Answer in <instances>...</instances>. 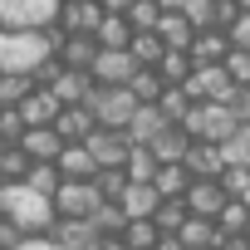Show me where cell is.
Segmentation results:
<instances>
[{
    "mask_svg": "<svg viewBox=\"0 0 250 250\" xmlns=\"http://www.w3.org/2000/svg\"><path fill=\"white\" fill-rule=\"evenodd\" d=\"M0 216L15 221L25 235H44L54 221V206H49V196L30 191L25 182H0Z\"/></svg>",
    "mask_w": 250,
    "mask_h": 250,
    "instance_id": "cell-1",
    "label": "cell"
},
{
    "mask_svg": "<svg viewBox=\"0 0 250 250\" xmlns=\"http://www.w3.org/2000/svg\"><path fill=\"white\" fill-rule=\"evenodd\" d=\"M83 108H88V118L98 123V128L123 133V128H128V118L138 113V98L128 93V83H93V93L83 98Z\"/></svg>",
    "mask_w": 250,
    "mask_h": 250,
    "instance_id": "cell-2",
    "label": "cell"
},
{
    "mask_svg": "<svg viewBox=\"0 0 250 250\" xmlns=\"http://www.w3.org/2000/svg\"><path fill=\"white\" fill-rule=\"evenodd\" d=\"M177 128H182L187 138H196V143H216V147H221L240 123H235V113H230L226 103H191Z\"/></svg>",
    "mask_w": 250,
    "mask_h": 250,
    "instance_id": "cell-3",
    "label": "cell"
},
{
    "mask_svg": "<svg viewBox=\"0 0 250 250\" xmlns=\"http://www.w3.org/2000/svg\"><path fill=\"white\" fill-rule=\"evenodd\" d=\"M191 103H226L230 93H235V83H230V74L221 69V64H191V74H187V83H177Z\"/></svg>",
    "mask_w": 250,
    "mask_h": 250,
    "instance_id": "cell-4",
    "label": "cell"
},
{
    "mask_svg": "<svg viewBox=\"0 0 250 250\" xmlns=\"http://www.w3.org/2000/svg\"><path fill=\"white\" fill-rule=\"evenodd\" d=\"M59 15V0H0V30H44Z\"/></svg>",
    "mask_w": 250,
    "mask_h": 250,
    "instance_id": "cell-5",
    "label": "cell"
},
{
    "mask_svg": "<svg viewBox=\"0 0 250 250\" xmlns=\"http://www.w3.org/2000/svg\"><path fill=\"white\" fill-rule=\"evenodd\" d=\"M49 206H54V216L88 221V216H93V206H98V191H93V182H59V187H54V196H49Z\"/></svg>",
    "mask_w": 250,
    "mask_h": 250,
    "instance_id": "cell-6",
    "label": "cell"
},
{
    "mask_svg": "<svg viewBox=\"0 0 250 250\" xmlns=\"http://www.w3.org/2000/svg\"><path fill=\"white\" fill-rule=\"evenodd\" d=\"M226 201H230V196L221 191V182H216V177H191V182H187V191H182L187 216H206V221H216V211H221Z\"/></svg>",
    "mask_w": 250,
    "mask_h": 250,
    "instance_id": "cell-7",
    "label": "cell"
},
{
    "mask_svg": "<svg viewBox=\"0 0 250 250\" xmlns=\"http://www.w3.org/2000/svg\"><path fill=\"white\" fill-rule=\"evenodd\" d=\"M98 20H103V5H98V0H59V15H54V25H59L64 35H93Z\"/></svg>",
    "mask_w": 250,
    "mask_h": 250,
    "instance_id": "cell-8",
    "label": "cell"
},
{
    "mask_svg": "<svg viewBox=\"0 0 250 250\" xmlns=\"http://www.w3.org/2000/svg\"><path fill=\"white\" fill-rule=\"evenodd\" d=\"M83 147H88V157L98 162V167H123L128 162V133H113V128H93L88 138H83Z\"/></svg>",
    "mask_w": 250,
    "mask_h": 250,
    "instance_id": "cell-9",
    "label": "cell"
},
{
    "mask_svg": "<svg viewBox=\"0 0 250 250\" xmlns=\"http://www.w3.org/2000/svg\"><path fill=\"white\" fill-rule=\"evenodd\" d=\"M133 74H138V64H133L128 49H98L93 64H88V79L93 83H128Z\"/></svg>",
    "mask_w": 250,
    "mask_h": 250,
    "instance_id": "cell-10",
    "label": "cell"
},
{
    "mask_svg": "<svg viewBox=\"0 0 250 250\" xmlns=\"http://www.w3.org/2000/svg\"><path fill=\"white\" fill-rule=\"evenodd\" d=\"M93 235H98V230H93V221H74V216H54V221H49V230H44V240H49V245H59V250H83Z\"/></svg>",
    "mask_w": 250,
    "mask_h": 250,
    "instance_id": "cell-11",
    "label": "cell"
},
{
    "mask_svg": "<svg viewBox=\"0 0 250 250\" xmlns=\"http://www.w3.org/2000/svg\"><path fill=\"white\" fill-rule=\"evenodd\" d=\"M157 187L152 182H128L123 187V196H118V211L128 216V221H152V211H157Z\"/></svg>",
    "mask_w": 250,
    "mask_h": 250,
    "instance_id": "cell-12",
    "label": "cell"
},
{
    "mask_svg": "<svg viewBox=\"0 0 250 250\" xmlns=\"http://www.w3.org/2000/svg\"><path fill=\"white\" fill-rule=\"evenodd\" d=\"M15 113H20L25 128H49V123L59 118V98H54L49 88H35V93H25V98L15 103Z\"/></svg>",
    "mask_w": 250,
    "mask_h": 250,
    "instance_id": "cell-13",
    "label": "cell"
},
{
    "mask_svg": "<svg viewBox=\"0 0 250 250\" xmlns=\"http://www.w3.org/2000/svg\"><path fill=\"white\" fill-rule=\"evenodd\" d=\"M54 167H59V182H93V172H98V162L88 157L83 143H64L59 157H54Z\"/></svg>",
    "mask_w": 250,
    "mask_h": 250,
    "instance_id": "cell-14",
    "label": "cell"
},
{
    "mask_svg": "<svg viewBox=\"0 0 250 250\" xmlns=\"http://www.w3.org/2000/svg\"><path fill=\"white\" fill-rule=\"evenodd\" d=\"M177 240H182V250H221V245H226V235H221L216 221H206V216H187V221L177 226Z\"/></svg>",
    "mask_w": 250,
    "mask_h": 250,
    "instance_id": "cell-15",
    "label": "cell"
},
{
    "mask_svg": "<svg viewBox=\"0 0 250 250\" xmlns=\"http://www.w3.org/2000/svg\"><path fill=\"white\" fill-rule=\"evenodd\" d=\"M162 128H172V123L157 113V103H138V113L128 118V128H123V133H128V143H133V147H147Z\"/></svg>",
    "mask_w": 250,
    "mask_h": 250,
    "instance_id": "cell-16",
    "label": "cell"
},
{
    "mask_svg": "<svg viewBox=\"0 0 250 250\" xmlns=\"http://www.w3.org/2000/svg\"><path fill=\"white\" fill-rule=\"evenodd\" d=\"M49 93L59 98V108H69V103H83L93 93V79H88V69H59L49 79Z\"/></svg>",
    "mask_w": 250,
    "mask_h": 250,
    "instance_id": "cell-17",
    "label": "cell"
},
{
    "mask_svg": "<svg viewBox=\"0 0 250 250\" xmlns=\"http://www.w3.org/2000/svg\"><path fill=\"white\" fill-rule=\"evenodd\" d=\"M182 167H187V177H221V167H226V157H221V147L216 143H187V152H182Z\"/></svg>",
    "mask_w": 250,
    "mask_h": 250,
    "instance_id": "cell-18",
    "label": "cell"
},
{
    "mask_svg": "<svg viewBox=\"0 0 250 250\" xmlns=\"http://www.w3.org/2000/svg\"><path fill=\"white\" fill-rule=\"evenodd\" d=\"M93 54H98V40L93 35H59V44H54V59L64 69H88Z\"/></svg>",
    "mask_w": 250,
    "mask_h": 250,
    "instance_id": "cell-19",
    "label": "cell"
},
{
    "mask_svg": "<svg viewBox=\"0 0 250 250\" xmlns=\"http://www.w3.org/2000/svg\"><path fill=\"white\" fill-rule=\"evenodd\" d=\"M49 128H54L64 143H83V138L98 128V123L88 118V108H83V103H69V108H59V118L49 123Z\"/></svg>",
    "mask_w": 250,
    "mask_h": 250,
    "instance_id": "cell-20",
    "label": "cell"
},
{
    "mask_svg": "<svg viewBox=\"0 0 250 250\" xmlns=\"http://www.w3.org/2000/svg\"><path fill=\"white\" fill-rule=\"evenodd\" d=\"M30 162H54L59 157V147H64V138L54 133V128H25V138L15 143Z\"/></svg>",
    "mask_w": 250,
    "mask_h": 250,
    "instance_id": "cell-21",
    "label": "cell"
},
{
    "mask_svg": "<svg viewBox=\"0 0 250 250\" xmlns=\"http://www.w3.org/2000/svg\"><path fill=\"white\" fill-rule=\"evenodd\" d=\"M152 35H157V40H162L167 49H187V44H191V35H196V25H191V20H187L182 10H162V15H157V30H152Z\"/></svg>",
    "mask_w": 250,
    "mask_h": 250,
    "instance_id": "cell-22",
    "label": "cell"
},
{
    "mask_svg": "<svg viewBox=\"0 0 250 250\" xmlns=\"http://www.w3.org/2000/svg\"><path fill=\"white\" fill-rule=\"evenodd\" d=\"M226 30H196L191 35V44H187V54H191V64H221L226 59Z\"/></svg>",
    "mask_w": 250,
    "mask_h": 250,
    "instance_id": "cell-23",
    "label": "cell"
},
{
    "mask_svg": "<svg viewBox=\"0 0 250 250\" xmlns=\"http://www.w3.org/2000/svg\"><path fill=\"white\" fill-rule=\"evenodd\" d=\"M93 40H98V49H128L133 25L123 20V15H103V20H98V30H93Z\"/></svg>",
    "mask_w": 250,
    "mask_h": 250,
    "instance_id": "cell-24",
    "label": "cell"
},
{
    "mask_svg": "<svg viewBox=\"0 0 250 250\" xmlns=\"http://www.w3.org/2000/svg\"><path fill=\"white\" fill-rule=\"evenodd\" d=\"M162 49H167V44H162V40H157L152 30H138V35L128 40V54H133V64H138V69H157Z\"/></svg>",
    "mask_w": 250,
    "mask_h": 250,
    "instance_id": "cell-25",
    "label": "cell"
},
{
    "mask_svg": "<svg viewBox=\"0 0 250 250\" xmlns=\"http://www.w3.org/2000/svg\"><path fill=\"white\" fill-rule=\"evenodd\" d=\"M157 74H162V83H167V88L187 83V74H191V54H187V49H162V59H157Z\"/></svg>",
    "mask_w": 250,
    "mask_h": 250,
    "instance_id": "cell-26",
    "label": "cell"
},
{
    "mask_svg": "<svg viewBox=\"0 0 250 250\" xmlns=\"http://www.w3.org/2000/svg\"><path fill=\"white\" fill-rule=\"evenodd\" d=\"M187 143H191V138H187L182 128H162V133H157V138H152L147 147H152V157H157V162H182Z\"/></svg>",
    "mask_w": 250,
    "mask_h": 250,
    "instance_id": "cell-27",
    "label": "cell"
},
{
    "mask_svg": "<svg viewBox=\"0 0 250 250\" xmlns=\"http://www.w3.org/2000/svg\"><path fill=\"white\" fill-rule=\"evenodd\" d=\"M25 93H35V79L20 69H0V108H15Z\"/></svg>",
    "mask_w": 250,
    "mask_h": 250,
    "instance_id": "cell-28",
    "label": "cell"
},
{
    "mask_svg": "<svg viewBox=\"0 0 250 250\" xmlns=\"http://www.w3.org/2000/svg\"><path fill=\"white\" fill-rule=\"evenodd\" d=\"M157 157H152V147H128V162H123V177L128 182H152L157 177Z\"/></svg>",
    "mask_w": 250,
    "mask_h": 250,
    "instance_id": "cell-29",
    "label": "cell"
},
{
    "mask_svg": "<svg viewBox=\"0 0 250 250\" xmlns=\"http://www.w3.org/2000/svg\"><path fill=\"white\" fill-rule=\"evenodd\" d=\"M245 226H250V206H245L240 196H230V201L216 211V230H221V235H240Z\"/></svg>",
    "mask_w": 250,
    "mask_h": 250,
    "instance_id": "cell-30",
    "label": "cell"
},
{
    "mask_svg": "<svg viewBox=\"0 0 250 250\" xmlns=\"http://www.w3.org/2000/svg\"><path fill=\"white\" fill-rule=\"evenodd\" d=\"M157 235H162V230H157L152 221H123V230H118V240L128 245V250H152Z\"/></svg>",
    "mask_w": 250,
    "mask_h": 250,
    "instance_id": "cell-31",
    "label": "cell"
},
{
    "mask_svg": "<svg viewBox=\"0 0 250 250\" xmlns=\"http://www.w3.org/2000/svg\"><path fill=\"white\" fill-rule=\"evenodd\" d=\"M221 157H226L230 167H245V172H250V123H240V128L221 143Z\"/></svg>",
    "mask_w": 250,
    "mask_h": 250,
    "instance_id": "cell-32",
    "label": "cell"
},
{
    "mask_svg": "<svg viewBox=\"0 0 250 250\" xmlns=\"http://www.w3.org/2000/svg\"><path fill=\"white\" fill-rule=\"evenodd\" d=\"M162 88H167V83H162V74H157V69H138V74L128 79V93H133L138 103H157V98H162Z\"/></svg>",
    "mask_w": 250,
    "mask_h": 250,
    "instance_id": "cell-33",
    "label": "cell"
},
{
    "mask_svg": "<svg viewBox=\"0 0 250 250\" xmlns=\"http://www.w3.org/2000/svg\"><path fill=\"white\" fill-rule=\"evenodd\" d=\"M187 182H191V177H187V167H182V162H162V167H157V177H152L157 196H182V191H187Z\"/></svg>",
    "mask_w": 250,
    "mask_h": 250,
    "instance_id": "cell-34",
    "label": "cell"
},
{
    "mask_svg": "<svg viewBox=\"0 0 250 250\" xmlns=\"http://www.w3.org/2000/svg\"><path fill=\"white\" fill-rule=\"evenodd\" d=\"M187 221V206H182V196H162L157 201V211H152V226L162 230V235H177V226Z\"/></svg>",
    "mask_w": 250,
    "mask_h": 250,
    "instance_id": "cell-35",
    "label": "cell"
},
{
    "mask_svg": "<svg viewBox=\"0 0 250 250\" xmlns=\"http://www.w3.org/2000/svg\"><path fill=\"white\" fill-rule=\"evenodd\" d=\"M123 187H128L123 167H98V172H93V191H98V201H118Z\"/></svg>",
    "mask_w": 250,
    "mask_h": 250,
    "instance_id": "cell-36",
    "label": "cell"
},
{
    "mask_svg": "<svg viewBox=\"0 0 250 250\" xmlns=\"http://www.w3.org/2000/svg\"><path fill=\"white\" fill-rule=\"evenodd\" d=\"M25 187H30V191H40V196H54V187H59V167H54V162H30Z\"/></svg>",
    "mask_w": 250,
    "mask_h": 250,
    "instance_id": "cell-37",
    "label": "cell"
},
{
    "mask_svg": "<svg viewBox=\"0 0 250 250\" xmlns=\"http://www.w3.org/2000/svg\"><path fill=\"white\" fill-rule=\"evenodd\" d=\"M88 221H93V230H98V235H118V230H123V221H128V216L118 211V201H98Z\"/></svg>",
    "mask_w": 250,
    "mask_h": 250,
    "instance_id": "cell-38",
    "label": "cell"
},
{
    "mask_svg": "<svg viewBox=\"0 0 250 250\" xmlns=\"http://www.w3.org/2000/svg\"><path fill=\"white\" fill-rule=\"evenodd\" d=\"M177 10H182L196 30H216V0H177Z\"/></svg>",
    "mask_w": 250,
    "mask_h": 250,
    "instance_id": "cell-39",
    "label": "cell"
},
{
    "mask_svg": "<svg viewBox=\"0 0 250 250\" xmlns=\"http://www.w3.org/2000/svg\"><path fill=\"white\" fill-rule=\"evenodd\" d=\"M157 15H162L157 0H133L123 20H128V25H133V35H138V30H157Z\"/></svg>",
    "mask_w": 250,
    "mask_h": 250,
    "instance_id": "cell-40",
    "label": "cell"
},
{
    "mask_svg": "<svg viewBox=\"0 0 250 250\" xmlns=\"http://www.w3.org/2000/svg\"><path fill=\"white\" fill-rule=\"evenodd\" d=\"M187 108H191V98H187L182 88H162V98H157V113L172 123V128H177V123L187 118Z\"/></svg>",
    "mask_w": 250,
    "mask_h": 250,
    "instance_id": "cell-41",
    "label": "cell"
},
{
    "mask_svg": "<svg viewBox=\"0 0 250 250\" xmlns=\"http://www.w3.org/2000/svg\"><path fill=\"white\" fill-rule=\"evenodd\" d=\"M221 69L230 74V83H235V88H250V49H226Z\"/></svg>",
    "mask_w": 250,
    "mask_h": 250,
    "instance_id": "cell-42",
    "label": "cell"
},
{
    "mask_svg": "<svg viewBox=\"0 0 250 250\" xmlns=\"http://www.w3.org/2000/svg\"><path fill=\"white\" fill-rule=\"evenodd\" d=\"M25 172H30V157H25L20 147H5V152H0V182H25Z\"/></svg>",
    "mask_w": 250,
    "mask_h": 250,
    "instance_id": "cell-43",
    "label": "cell"
},
{
    "mask_svg": "<svg viewBox=\"0 0 250 250\" xmlns=\"http://www.w3.org/2000/svg\"><path fill=\"white\" fill-rule=\"evenodd\" d=\"M216 182H221V191H226V196H245V187H250V172H245V167H230V162H226Z\"/></svg>",
    "mask_w": 250,
    "mask_h": 250,
    "instance_id": "cell-44",
    "label": "cell"
},
{
    "mask_svg": "<svg viewBox=\"0 0 250 250\" xmlns=\"http://www.w3.org/2000/svg\"><path fill=\"white\" fill-rule=\"evenodd\" d=\"M226 44H230V49H250V10H240V15L226 25Z\"/></svg>",
    "mask_w": 250,
    "mask_h": 250,
    "instance_id": "cell-45",
    "label": "cell"
},
{
    "mask_svg": "<svg viewBox=\"0 0 250 250\" xmlns=\"http://www.w3.org/2000/svg\"><path fill=\"white\" fill-rule=\"evenodd\" d=\"M0 138H5L10 147L25 138V123H20V113H15V108H0Z\"/></svg>",
    "mask_w": 250,
    "mask_h": 250,
    "instance_id": "cell-46",
    "label": "cell"
},
{
    "mask_svg": "<svg viewBox=\"0 0 250 250\" xmlns=\"http://www.w3.org/2000/svg\"><path fill=\"white\" fill-rule=\"evenodd\" d=\"M226 108L235 113V123H250V88H235V93L226 98Z\"/></svg>",
    "mask_w": 250,
    "mask_h": 250,
    "instance_id": "cell-47",
    "label": "cell"
},
{
    "mask_svg": "<svg viewBox=\"0 0 250 250\" xmlns=\"http://www.w3.org/2000/svg\"><path fill=\"white\" fill-rule=\"evenodd\" d=\"M20 240H30V235H25L15 221H5V216H0V250H15Z\"/></svg>",
    "mask_w": 250,
    "mask_h": 250,
    "instance_id": "cell-48",
    "label": "cell"
},
{
    "mask_svg": "<svg viewBox=\"0 0 250 250\" xmlns=\"http://www.w3.org/2000/svg\"><path fill=\"white\" fill-rule=\"evenodd\" d=\"M83 250H128V245H123L118 235H93V240H88Z\"/></svg>",
    "mask_w": 250,
    "mask_h": 250,
    "instance_id": "cell-49",
    "label": "cell"
},
{
    "mask_svg": "<svg viewBox=\"0 0 250 250\" xmlns=\"http://www.w3.org/2000/svg\"><path fill=\"white\" fill-rule=\"evenodd\" d=\"M98 5H103V15H128L133 0H98Z\"/></svg>",
    "mask_w": 250,
    "mask_h": 250,
    "instance_id": "cell-50",
    "label": "cell"
},
{
    "mask_svg": "<svg viewBox=\"0 0 250 250\" xmlns=\"http://www.w3.org/2000/svg\"><path fill=\"white\" fill-rule=\"evenodd\" d=\"M15 250H59V245H49V240H44V235H30V240H20V245H15Z\"/></svg>",
    "mask_w": 250,
    "mask_h": 250,
    "instance_id": "cell-51",
    "label": "cell"
},
{
    "mask_svg": "<svg viewBox=\"0 0 250 250\" xmlns=\"http://www.w3.org/2000/svg\"><path fill=\"white\" fill-rule=\"evenodd\" d=\"M152 250H182V240H177V235H157V245H152Z\"/></svg>",
    "mask_w": 250,
    "mask_h": 250,
    "instance_id": "cell-52",
    "label": "cell"
},
{
    "mask_svg": "<svg viewBox=\"0 0 250 250\" xmlns=\"http://www.w3.org/2000/svg\"><path fill=\"white\" fill-rule=\"evenodd\" d=\"M230 5H235V10H250V0H230Z\"/></svg>",
    "mask_w": 250,
    "mask_h": 250,
    "instance_id": "cell-53",
    "label": "cell"
},
{
    "mask_svg": "<svg viewBox=\"0 0 250 250\" xmlns=\"http://www.w3.org/2000/svg\"><path fill=\"white\" fill-rule=\"evenodd\" d=\"M157 5H162V10H177V0H157Z\"/></svg>",
    "mask_w": 250,
    "mask_h": 250,
    "instance_id": "cell-54",
    "label": "cell"
},
{
    "mask_svg": "<svg viewBox=\"0 0 250 250\" xmlns=\"http://www.w3.org/2000/svg\"><path fill=\"white\" fill-rule=\"evenodd\" d=\"M240 240H245V245H250V226H245V230H240Z\"/></svg>",
    "mask_w": 250,
    "mask_h": 250,
    "instance_id": "cell-55",
    "label": "cell"
},
{
    "mask_svg": "<svg viewBox=\"0 0 250 250\" xmlns=\"http://www.w3.org/2000/svg\"><path fill=\"white\" fill-rule=\"evenodd\" d=\"M240 201H245V206H250V187H245V196H240Z\"/></svg>",
    "mask_w": 250,
    "mask_h": 250,
    "instance_id": "cell-56",
    "label": "cell"
},
{
    "mask_svg": "<svg viewBox=\"0 0 250 250\" xmlns=\"http://www.w3.org/2000/svg\"><path fill=\"white\" fill-rule=\"evenodd\" d=\"M5 147H10V143H5V138H0V152H5Z\"/></svg>",
    "mask_w": 250,
    "mask_h": 250,
    "instance_id": "cell-57",
    "label": "cell"
}]
</instances>
